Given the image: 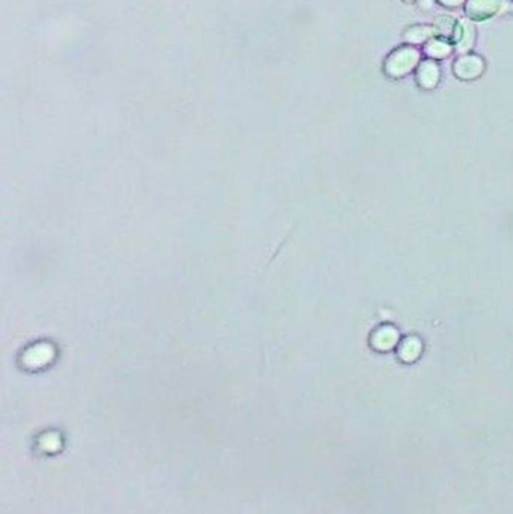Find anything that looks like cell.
<instances>
[{
	"label": "cell",
	"mask_w": 513,
	"mask_h": 514,
	"mask_svg": "<svg viewBox=\"0 0 513 514\" xmlns=\"http://www.w3.org/2000/svg\"><path fill=\"white\" fill-rule=\"evenodd\" d=\"M418 53L414 49H402L394 51L387 60V73L394 77L408 74L417 64Z\"/></svg>",
	"instance_id": "obj_1"
},
{
	"label": "cell",
	"mask_w": 513,
	"mask_h": 514,
	"mask_svg": "<svg viewBox=\"0 0 513 514\" xmlns=\"http://www.w3.org/2000/svg\"><path fill=\"white\" fill-rule=\"evenodd\" d=\"M481 62L479 58H461L456 62L455 65V71L456 74L461 77V79H473V77H477L481 73Z\"/></svg>",
	"instance_id": "obj_2"
},
{
	"label": "cell",
	"mask_w": 513,
	"mask_h": 514,
	"mask_svg": "<svg viewBox=\"0 0 513 514\" xmlns=\"http://www.w3.org/2000/svg\"><path fill=\"white\" fill-rule=\"evenodd\" d=\"M501 6L500 0H470L468 2V14L474 19L488 17Z\"/></svg>",
	"instance_id": "obj_3"
},
{
	"label": "cell",
	"mask_w": 513,
	"mask_h": 514,
	"mask_svg": "<svg viewBox=\"0 0 513 514\" xmlns=\"http://www.w3.org/2000/svg\"><path fill=\"white\" fill-rule=\"evenodd\" d=\"M438 80V68L433 62H425L418 69V82L425 88H432Z\"/></svg>",
	"instance_id": "obj_4"
},
{
	"label": "cell",
	"mask_w": 513,
	"mask_h": 514,
	"mask_svg": "<svg viewBox=\"0 0 513 514\" xmlns=\"http://www.w3.org/2000/svg\"><path fill=\"white\" fill-rule=\"evenodd\" d=\"M426 53H429L432 58L446 56L449 53V45L440 41H433L432 44H429V47H426Z\"/></svg>",
	"instance_id": "obj_5"
},
{
	"label": "cell",
	"mask_w": 513,
	"mask_h": 514,
	"mask_svg": "<svg viewBox=\"0 0 513 514\" xmlns=\"http://www.w3.org/2000/svg\"><path fill=\"white\" fill-rule=\"evenodd\" d=\"M440 2L446 6H457V5H461L464 0H440Z\"/></svg>",
	"instance_id": "obj_6"
}]
</instances>
